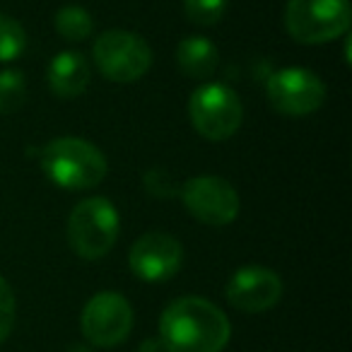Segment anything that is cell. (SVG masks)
Instances as JSON below:
<instances>
[{
	"instance_id": "obj_1",
	"label": "cell",
	"mask_w": 352,
	"mask_h": 352,
	"mask_svg": "<svg viewBox=\"0 0 352 352\" xmlns=\"http://www.w3.org/2000/svg\"><path fill=\"white\" fill-rule=\"evenodd\" d=\"M232 323L217 304L203 297H179L160 316V345L164 352H222Z\"/></svg>"
},
{
	"instance_id": "obj_2",
	"label": "cell",
	"mask_w": 352,
	"mask_h": 352,
	"mask_svg": "<svg viewBox=\"0 0 352 352\" xmlns=\"http://www.w3.org/2000/svg\"><path fill=\"white\" fill-rule=\"evenodd\" d=\"M44 176L63 191H89L104 182L107 157L89 140L73 135L54 138L39 152Z\"/></svg>"
},
{
	"instance_id": "obj_3",
	"label": "cell",
	"mask_w": 352,
	"mask_h": 352,
	"mask_svg": "<svg viewBox=\"0 0 352 352\" xmlns=\"http://www.w3.org/2000/svg\"><path fill=\"white\" fill-rule=\"evenodd\" d=\"M121 232V217L109 198L92 196L80 201L68 217V244L75 256L99 261L113 249Z\"/></svg>"
},
{
	"instance_id": "obj_4",
	"label": "cell",
	"mask_w": 352,
	"mask_h": 352,
	"mask_svg": "<svg viewBox=\"0 0 352 352\" xmlns=\"http://www.w3.org/2000/svg\"><path fill=\"white\" fill-rule=\"evenodd\" d=\"M350 25V0H287L285 8V30L304 46L340 39L347 34Z\"/></svg>"
},
{
	"instance_id": "obj_5",
	"label": "cell",
	"mask_w": 352,
	"mask_h": 352,
	"mask_svg": "<svg viewBox=\"0 0 352 352\" xmlns=\"http://www.w3.org/2000/svg\"><path fill=\"white\" fill-rule=\"evenodd\" d=\"M188 118L201 138L225 142L241 128L244 107L239 94L222 82H206L188 99Z\"/></svg>"
},
{
	"instance_id": "obj_6",
	"label": "cell",
	"mask_w": 352,
	"mask_h": 352,
	"mask_svg": "<svg viewBox=\"0 0 352 352\" xmlns=\"http://www.w3.org/2000/svg\"><path fill=\"white\" fill-rule=\"evenodd\" d=\"M92 58L109 82H135L150 70L152 49L140 34L128 30H109L97 36Z\"/></svg>"
},
{
	"instance_id": "obj_7",
	"label": "cell",
	"mask_w": 352,
	"mask_h": 352,
	"mask_svg": "<svg viewBox=\"0 0 352 352\" xmlns=\"http://www.w3.org/2000/svg\"><path fill=\"white\" fill-rule=\"evenodd\" d=\"M265 97L278 113L302 118L318 111L326 102V82L309 68H280L265 82Z\"/></svg>"
},
{
	"instance_id": "obj_8",
	"label": "cell",
	"mask_w": 352,
	"mask_h": 352,
	"mask_svg": "<svg viewBox=\"0 0 352 352\" xmlns=\"http://www.w3.org/2000/svg\"><path fill=\"white\" fill-rule=\"evenodd\" d=\"M179 196L188 215L208 227H227L239 217V193L222 176H191Z\"/></svg>"
},
{
	"instance_id": "obj_9",
	"label": "cell",
	"mask_w": 352,
	"mask_h": 352,
	"mask_svg": "<svg viewBox=\"0 0 352 352\" xmlns=\"http://www.w3.org/2000/svg\"><path fill=\"white\" fill-rule=\"evenodd\" d=\"M133 307L118 292H97L80 314V331L85 340L97 347H116L133 331Z\"/></svg>"
},
{
	"instance_id": "obj_10",
	"label": "cell",
	"mask_w": 352,
	"mask_h": 352,
	"mask_svg": "<svg viewBox=\"0 0 352 352\" xmlns=\"http://www.w3.org/2000/svg\"><path fill=\"white\" fill-rule=\"evenodd\" d=\"M184 263V246L176 236L152 230L133 241L128 251L131 273L142 283H164L174 278Z\"/></svg>"
},
{
	"instance_id": "obj_11",
	"label": "cell",
	"mask_w": 352,
	"mask_h": 352,
	"mask_svg": "<svg viewBox=\"0 0 352 352\" xmlns=\"http://www.w3.org/2000/svg\"><path fill=\"white\" fill-rule=\"evenodd\" d=\"M225 297L236 311L263 314L283 297V280L265 265H244L230 278Z\"/></svg>"
},
{
	"instance_id": "obj_12",
	"label": "cell",
	"mask_w": 352,
	"mask_h": 352,
	"mask_svg": "<svg viewBox=\"0 0 352 352\" xmlns=\"http://www.w3.org/2000/svg\"><path fill=\"white\" fill-rule=\"evenodd\" d=\"M92 80V70L82 54L78 51H60L54 56L46 70V82L49 89L58 99H75L85 94Z\"/></svg>"
},
{
	"instance_id": "obj_13",
	"label": "cell",
	"mask_w": 352,
	"mask_h": 352,
	"mask_svg": "<svg viewBox=\"0 0 352 352\" xmlns=\"http://www.w3.org/2000/svg\"><path fill=\"white\" fill-rule=\"evenodd\" d=\"M220 65V51L206 36H184L176 44V68L191 80H208Z\"/></svg>"
},
{
	"instance_id": "obj_14",
	"label": "cell",
	"mask_w": 352,
	"mask_h": 352,
	"mask_svg": "<svg viewBox=\"0 0 352 352\" xmlns=\"http://www.w3.org/2000/svg\"><path fill=\"white\" fill-rule=\"evenodd\" d=\"M54 27L65 41H73V44H78V41H85V39H89V36H92L94 20H92V15L85 10V8L65 6V8H60V10L56 12Z\"/></svg>"
},
{
	"instance_id": "obj_15",
	"label": "cell",
	"mask_w": 352,
	"mask_h": 352,
	"mask_svg": "<svg viewBox=\"0 0 352 352\" xmlns=\"http://www.w3.org/2000/svg\"><path fill=\"white\" fill-rule=\"evenodd\" d=\"M27 102V78L22 70H0V113H15Z\"/></svg>"
},
{
	"instance_id": "obj_16",
	"label": "cell",
	"mask_w": 352,
	"mask_h": 352,
	"mask_svg": "<svg viewBox=\"0 0 352 352\" xmlns=\"http://www.w3.org/2000/svg\"><path fill=\"white\" fill-rule=\"evenodd\" d=\"M27 49L25 27L15 17L0 12V63H12Z\"/></svg>"
},
{
	"instance_id": "obj_17",
	"label": "cell",
	"mask_w": 352,
	"mask_h": 352,
	"mask_svg": "<svg viewBox=\"0 0 352 352\" xmlns=\"http://www.w3.org/2000/svg\"><path fill=\"white\" fill-rule=\"evenodd\" d=\"M230 0H184V15L198 27H215L222 22Z\"/></svg>"
},
{
	"instance_id": "obj_18",
	"label": "cell",
	"mask_w": 352,
	"mask_h": 352,
	"mask_svg": "<svg viewBox=\"0 0 352 352\" xmlns=\"http://www.w3.org/2000/svg\"><path fill=\"white\" fill-rule=\"evenodd\" d=\"M15 316H17L15 292H12L10 283L0 275V342H6L10 338L12 328H15Z\"/></svg>"
},
{
	"instance_id": "obj_19",
	"label": "cell",
	"mask_w": 352,
	"mask_h": 352,
	"mask_svg": "<svg viewBox=\"0 0 352 352\" xmlns=\"http://www.w3.org/2000/svg\"><path fill=\"white\" fill-rule=\"evenodd\" d=\"M160 350H162L160 340H145L140 345V352H160Z\"/></svg>"
},
{
	"instance_id": "obj_20",
	"label": "cell",
	"mask_w": 352,
	"mask_h": 352,
	"mask_svg": "<svg viewBox=\"0 0 352 352\" xmlns=\"http://www.w3.org/2000/svg\"><path fill=\"white\" fill-rule=\"evenodd\" d=\"M65 352H92V350H89L87 345H82V342H78V345H70Z\"/></svg>"
}]
</instances>
